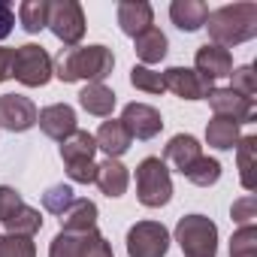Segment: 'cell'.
<instances>
[{"label":"cell","mask_w":257,"mask_h":257,"mask_svg":"<svg viewBox=\"0 0 257 257\" xmlns=\"http://www.w3.org/2000/svg\"><path fill=\"white\" fill-rule=\"evenodd\" d=\"M131 85L137 91H146V94H164L167 91L164 88V76L158 70H152V67H143V64H137L131 70Z\"/></svg>","instance_id":"83f0119b"},{"label":"cell","mask_w":257,"mask_h":257,"mask_svg":"<svg viewBox=\"0 0 257 257\" xmlns=\"http://www.w3.org/2000/svg\"><path fill=\"white\" fill-rule=\"evenodd\" d=\"M0 257H37V245L31 236H0Z\"/></svg>","instance_id":"f546056e"},{"label":"cell","mask_w":257,"mask_h":257,"mask_svg":"<svg viewBox=\"0 0 257 257\" xmlns=\"http://www.w3.org/2000/svg\"><path fill=\"white\" fill-rule=\"evenodd\" d=\"M118 28L127 37H140L143 31L155 28V10L146 0H121L118 4Z\"/></svg>","instance_id":"5bb4252c"},{"label":"cell","mask_w":257,"mask_h":257,"mask_svg":"<svg viewBox=\"0 0 257 257\" xmlns=\"http://www.w3.org/2000/svg\"><path fill=\"white\" fill-rule=\"evenodd\" d=\"M239 140H242L239 124H236V121H230V118L215 115V118L206 124V143H209L212 149H218V152H230V149H236V146H239Z\"/></svg>","instance_id":"7402d4cb"},{"label":"cell","mask_w":257,"mask_h":257,"mask_svg":"<svg viewBox=\"0 0 257 257\" xmlns=\"http://www.w3.org/2000/svg\"><path fill=\"white\" fill-rule=\"evenodd\" d=\"M170 230L161 221H137L127 230V257H167Z\"/></svg>","instance_id":"52a82bcc"},{"label":"cell","mask_w":257,"mask_h":257,"mask_svg":"<svg viewBox=\"0 0 257 257\" xmlns=\"http://www.w3.org/2000/svg\"><path fill=\"white\" fill-rule=\"evenodd\" d=\"M203 28L209 31V40L221 49L248 43L257 37V4L242 0V4H227L221 10H212Z\"/></svg>","instance_id":"7a4b0ae2"},{"label":"cell","mask_w":257,"mask_h":257,"mask_svg":"<svg viewBox=\"0 0 257 257\" xmlns=\"http://www.w3.org/2000/svg\"><path fill=\"white\" fill-rule=\"evenodd\" d=\"M170 19L179 31L185 34H194L206 25L209 19V7L203 4V0H173L170 4Z\"/></svg>","instance_id":"ac0fdd59"},{"label":"cell","mask_w":257,"mask_h":257,"mask_svg":"<svg viewBox=\"0 0 257 257\" xmlns=\"http://www.w3.org/2000/svg\"><path fill=\"white\" fill-rule=\"evenodd\" d=\"M79 106L88 112V115H97V118H109L112 109H115V91L106 88L103 82H94V85H85L79 91Z\"/></svg>","instance_id":"44dd1931"},{"label":"cell","mask_w":257,"mask_h":257,"mask_svg":"<svg viewBox=\"0 0 257 257\" xmlns=\"http://www.w3.org/2000/svg\"><path fill=\"white\" fill-rule=\"evenodd\" d=\"M134 49H137V58L143 61V67H152V64H161L167 58V34L158 31V28H149L143 31L140 37H134Z\"/></svg>","instance_id":"ffe728a7"},{"label":"cell","mask_w":257,"mask_h":257,"mask_svg":"<svg viewBox=\"0 0 257 257\" xmlns=\"http://www.w3.org/2000/svg\"><path fill=\"white\" fill-rule=\"evenodd\" d=\"M37 124H40V131L49 140L64 143L76 131V109L67 106V103H52V106H46V109L37 112Z\"/></svg>","instance_id":"7c38bea8"},{"label":"cell","mask_w":257,"mask_h":257,"mask_svg":"<svg viewBox=\"0 0 257 257\" xmlns=\"http://www.w3.org/2000/svg\"><path fill=\"white\" fill-rule=\"evenodd\" d=\"M185 179H188L191 185H197V188H209V185H215V182L221 179V161L203 155L200 161H194V164L185 170Z\"/></svg>","instance_id":"484cf974"},{"label":"cell","mask_w":257,"mask_h":257,"mask_svg":"<svg viewBox=\"0 0 257 257\" xmlns=\"http://www.w3.org/2000/svg\"><path fill=\"white\" fill-rule=\"evenodd\" d=\"M94 143H97V149L100 152H106V158H121L127 149H131V134H127V127L121 124V118H109V121H103L100 124V131L94 134Z\"/></svg>","instance_id":"e0dca14e"},{"label":"cell","mask_w":257,"mask_h":257,"mask_svg":"<svg viewBox=\"0 0 257 257\" xmlns=\"http://www.w3.org/2000/svg\"><path fill=\"white\" fill-rule=\"evenodd\" d=\"M206 100H209L212 112L221 115V118H230L236 124L254 121V100H248V97H242V94H236L230 88H212V94Z\"/></svg>","instance_id":"8fae6325"},{"label":"cell","mask_w":257,"mask_h":257,"mask_svg":"<svg viewBox=\"0 0 257 257\" xmlns=\"http://www.w3.org/2000/svg\"><path fill=\"white\" fill-rule=\"evenodd\" d=\"M10 64H13V49L0 46V82L10 79Z\"/></svg>","instance_id":"f35d334b"},{"label":"cell","mask_w":257,"mask_h":257,"mask_svg":"<svg viewBox=\"0 0 257 257\" xmlns=\"http://www.w3.org/2000/svg\"><path fill=\"white\" fill-rule=\"evenodd\" d=\"M37 124V106L25 94H4L0 97V127L13 134H25Z\"/></svg>","instance_id":"30bf717a"},{"label":"cell","mask_w":257,"mask_h":257,"mask_svg":"<svg viewBox=\"0 0 257 257\" xmlns=\"http://www.w3.org/2000/svg\"><path fill=\"white\" fill-rule=\"evenodd\" d=\"M194 70H197L203 79H209V82L224 79V76L233 73V55H230V49H221V46H215V43H206V46H200L197 55H194Z\"/></svg>","instance_id":"4fadbf2b"},{"label":"cell","mask_w":257,"mask_h":257,"mask_svg":"<svg viewBox=\"0 0 257 257\" xmlns=\"http://www.w3.org/2000/svg\"><path fill=\"white\" fill-rule=\"evenodd\" d=\"M115 67V55L109 46H76V49H61L58 61H52V73L61 82H103L106 76H112Z\"/></svg>","instance_id":"6da1fadb"},{"label":"cell","mask_w":257,"mask_h":257,"mask_svg":"<svg viewBox=\"0 0 257 257\" xmlns=\"http://www.w3.org/2000/svg\"><path fill=\"white\" fill-rule=\"evenodd\" d=\"M161 76H164V88L182 100H206L215 88V82L203 79L197 70H188V67H170Z\"/></svg>","instance_id":"9c48e42d"},{"label":"cell","mask_w":257,"mask_h":257,"mask_svg":"<svg viewBox=\"0 0 257 257\" xmlns=\"http://www.w3.org/2000/svg\"><path fill=\"white\" fill-rule=\"evenodd\" d=\"M4 227H7V233H13V236H31V239H34V233L43 230V215H40V209H34V206H22L10 221H4Z\"/></svg>","instance_id":"d4e9b609"},{"label":"cell","mask_w":257,"mask_h":257,"mask_svg":"<svg viewBox=\"0 0 257 257\" xmlns=\"http://www.w3.org/2000/svg\"><path fill=\"white\" fill-rule=\"evenodd\" d=\"M137 200L146 209H161L173 200V179L161 158H143L137 164Z\"/></svg>","instance_id":"3957f363"},{"label":"cell","mask_w":257,"mask_h":257,"mask_svg":"<svg viewBox=\"0 0 257 257\" xmlns=\"http://www.w3.org/2000/svg\"><path fill=\"white\" fill-rule=\"evenodd\" d=\"M200 158H203V146H200V140L191 137V134H176V137L167 143V149H164V164H173L182 176H185V170H188L194 161H200Z\"/></svg>","instance_id":"2e32d148"},{"label":"cell","mask_w":257,"mask_h":257,"mask_svg":"<svg viewBox=\"0 0 257 257\" xmlns=\"http://www.w3.org/2000/svg\"><path fill=\"white\" fill-rule=\"evenodd\" d=\"M82 239H85V233H64L61 230L49 245V257H79Z\"/></svg>","instance_id":"4dcf8cb0"},{"label":"cell","mask_w":257,"mask_h":257,"mask_svg":"<svg viewBox=\"0 0 257 257\" xmlns=\"http://www.w3.org/2000/svg\"><path fill=\"white\" fill-rule=\"evenodd\" d=\"M230 91H236V94L254 100V94H257V79H254V67H251V64L236 67V70L230 73Z\"/></svg>","instance_id":"d6a6232c"},{"label":"cell","mask_w":257,"mask_h":257,"mask_svg":"<svg viewBox=\"0 0 257 257\" xmlns=\"http://www.w3.org/2000/svg\"><path fill=\"white\" fill-rule=\"evenodd\" d=\"M97 188L106 194V197H121L127 191V185H131V173H127V167L115 158H106L100 167H97Z\"/></svg>","instance_id":"d6986e66"},{"label":"cell","mask_w":257,"mask_h":257,"mask_svg":"<svg viewBox=\"0 0 257 257\" xmlns=\"http://www.w3.org/2000/svg\"><path fill=\"white\" fill-rule=\"evenodd\" d=\"M64 167H67L70 182L91 185V182L97 179V164H94V161H73V164H64Z\"/></svg>","instance_id":"d590c367"},{"label":"cell","mask_w":257,"mask_h":257,"mask_svg":"<svg viewBox=\"0 0 257 257\" xmlns=\"http://www.w3.org/2000/svg\"><path fill=\"white\" fill-rule=\"evenodd\" d=\"M230 215H233V221H236L239 227L254 224V218H257V203H254V197H251V194H245L242 200H236V203H233V209H230Z\"/></svg>","instance_id":"8d00e7d4"},{"label":"cell","mask_w":257,"mask_h":257,"mask_svg":"<svg viewBox=\"0 0 257 257\" xmlns=\"http://www.w3.org/2000/svg\"><path fill=\"white\" fill-rule=\"evenodd\" d=\"M67 49H76L85 37V13L76 0H58L49 4V25H46Z\"/></svg>","instance_id":"8992f818"},{"label":"cell","mask_w":257,"mask_h":257,"mask_svg":"<svg viewBox=\"0 0 257 257\" xmlns=\"http://www.w3.org/2000/svg\"><path fill=\"white\" fill-rule=\"evenodd\" d=\"M79 257H115V254H112V245L106 242V236L97 233V230H91V233H85V239H82Z\"/></svg>","instance_id":"836d02e7"},{"label":"cell","mask_w":257,"mask_h":257,"mask_svg":"<svg viewBox=\"0 0 257 257\" xmlns=\"http://www.w3.org/2000/svg\"><path fill=\"white\" fill-rule=\"evenodd\" d=\"M19 25L28 34H40L49 25V0H25V4H19Z\"/></svg>","instance_id":"cb8c5ba5"},{"label":"cell","mask_w":257,"mask_h":257,"mask_svg":"<svg viewBox=\"0 0 257 257\" xmlns=\"http://www.w3.org/2000/svg\"><path fill=\"white\" fill-rule=\"evenodd\" d=\"M58 218H61L64 233H91L97 227V203L85 200V197H76Z\"/></svg>","instance_id":"9a60e30c"},{"label":"cell","mask_w":257,"mask_h":257,"mask_svg":"<svg viewBox=\"0 0 257 257\" xmlns=\"http://www.w3.org/2000/svg\"><path fill=\"white\" fill-rule=\"evenodd\" d=\"M22 206H25V200H22V194L16 188L0 185V221H10Z\"/></svg>","instance_id":"e575fe53"},{"label":"cell","mask_w":257,"mask_h":257,"mask_svg":"<svg viewBox=\"0 0 257 257\" xmlns=\"http://www.w3.org/2000/svg\"><path fill=\"white\" fill-rule=\"evenodd\" d=\"M230 257H257V227L254 224H245L233 233Z\"/></svg>","instance_id":"f1b7e54d"},{"label":"cell","mask_w":257,"mask_h":257,"mask_svg":"<svg viewBox=\"0 0 257 257\" xmlns=\"http://www.w3.org/2000/svg\"><path fill=\"white\" fill-rule=\"evenodd\" d=\"M13 28H16V10L0 0V43H4V40L13 34Z\"/></svg>","instance_id":"74e56055"},{"label":"cell","mask_w":257,"mask_h":257,"mask_svg":"<svg viewBox=\"0 0 257 257\" xmlns=\"http://www.w3.org/2000/svg\"><path fill=\"white\" fill-rule=\"evenodd\" d=\"M176 242L185 257H215L218 254V227L206 215H185L176 224Z\"/></svg>","instance_id":"277c9868"},{"label":"cell","mask_w":257,"mask_h":257,"mask_svg":"<svg viewBox=\"0 0 257 257\" xmlns=\"http://www.w3.org/2000/svg\"><path fill=\"white\" fill-rule=\"evenodd\" d=\"M254 152H257V137H242L236 146V161H239V179L245 191H254Z\"/></svg>","instance_id":"4316f807"},{"label":"cell","mask_w":257,"mask_h":257,"mask_svg":"<svg viewBox=\"0 0 257 257\" xmlns=\"http://www.w3.org/2000/svg\"><path fill=\"white\" fill-rule=\"evenodd\" d=\"M94 152H97L94 134L79 131V127L61 143V161H64V164H73V161H94Z\"/></svg>","instance_id":"603a6c76"},{"label":"cell","mask_w":257,"mask_h":257,"mask_svg":"<svg viewBox=\"0 0 257 257\" xmlns=\"http://www.w3.org/2000/svg\"><path fill=\"white\" fill-rule=\"evenodd\" d=\"M73 200H76V194H73L70 185H52V188L43 194V209L52 212V215H61Z\"/></svg>","instance_id":"1f68e13d"},{"label":"cell","mask_w":257,"mask_h":257,"mask_svg":"<svg viewBox=\"0 0 257 257\" xmlns=\"http://www.w3.org/2000/svg\"><path fill=\"white\" fill-rule=\"evenodd\" d=\"M52 58L43 46L37 43H25L19 49H13V64H10V79L28 85V88H43L52 79Z\"/></svg>","instance_id":"5b68a950"},{"label":"cell","mask_w":257,"mask_h":257,"mask_svg":"<svg viewBox=\"0 0 257 257\" xmlns=\"http://www.w3.org/2000/svg\"><path fill=\"white\" fill-rule=\"evenodd\" d=\"M121 124L127 127L131 140H155L161 131H164V118L155 106L149 103H127L124 112H121Z\"/></svg>","instance_id":"ba28073f"}]
</instances>
